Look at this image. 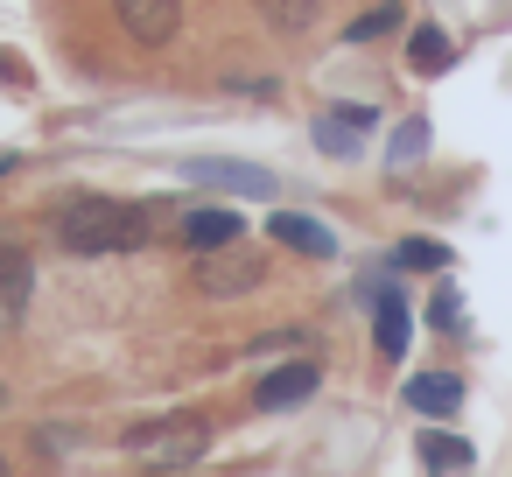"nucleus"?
<instances>
[{"mask_svg":"<svg viewBox=\"0 0 512 477\" xmlns=\"http://www.w3.org/2000/svg\"><path fill=\"white\" fill-rule=\"evenodd\" d=\"M162 211L176 204H113V197H78L57 211V246L78 260H106V253H141L162 232Z\"/></svg>","mask_w":512,"mask_h":477,"instance_id":"f257e3e1","label":"nucleus"},{"mask_svg":"<svg viewBox=\"0 0 512 477\" xmlns=\"http://www.w3.org/2000/svg\"><path fill=\"white\" fill-rule=\"evenodd\" d=\"M127 449L148 456V463H162V470H176V463H197V456L211 449V428H204L197 414H169V421H141V428L127 435Z\"/></svg>","mask_w":512,"mask_h":477,"instance_id":"f03ea898","label":"nucleus"},{"mask_svg":"<svg viewBox=\"0 0 512 477\" xmlns=\"http://www.w3.org/2000/svg\"><path fill=\"white\" fill-rule=\"evenodd\" d=\"M190 281H197V295H218V302H225V295H253V288L267 281V260H260V253H239V246H225V253H204Z\"/></svg>","mask_w":512,"mask_h":477,"instance_id":"7ed1b4c3","label":"nucleus"},{"mask_svg":"<svg viewBox=\"0 0 512 477\" xmlns=\"http://www.w3.org/2000/svg\"><path fill=\"white\" fill-rule=\"evenodd\" d=\"M113 15L141 50H169L183 29V0H113Z\"/></svg>","mask_w":512,"mask_h":477,"instance_id":"20e7f679","label":"nucleus"},{"mask_svg":"<svg viewBox=\"0 0 512 477\" xmlns=\"http://www.w3.org/2000/svg\"><path fill=\"white\" fill-rule=\"evenodd\" d=\"M183 176H190V183H211V190H225V197H274V176H267V169H253V162L190 155V162H183Z\"/></svg>","mask_w":512,"mask_h":477,"instance_id":"39448f33","label":"nucleus"},{"mask_svg":"<svg viewBox=\"0 0 512 477\" xmlns=\"http://www.w3.org/2000/svg\"><path fill=\"white\" fill-rule=\"evenodd\" d=\"M176 239L197 246V253H225V246H239V211H225V204H190V211L176 218Z\"/></svg>","mask_w":512,"mask_h":477,"instance_id":"423d86ee","label":"nucleus"},{"mask_svg":"<svg viewBox=\"0 0 512 477\" xmlns=\"http://www.w3.org/2000/svg\"><path fill=\"white\" fill-rule=\"evenodd\" d=\"M316 379H323V365L316 358H288V365H274L260 386H253V400L274 414V407H302L309 393H316Z\"/></svg>","mask_w":512,"mask_h":477,"instance_id":"0eeeda50","label":"nucleus"},{"mask_svg":"<svg viewBox=\"0 0 512 477\" xmlns=\"http://www.w3.org/2000/svg\"><path fill=\"white\" fill-rule=\"evenodd\" d=\"M29 295H36V260H29L22 246L0 239V330H15V323H22Z\"/></svg>","mask_w":512,"mask_h":477,"instance_id":"6e6552de","label":"nucleus"},{"mask_svg":"<svg viewBox=\"0 0 512 477\" xmlns=\"http://www.w3.org/2000/svg\"><path fill=\"white\" fill-rule=\"evenodd\" d=\"M267 239L288 246V253H309V260H330V253H337L330 225H316V218H302V211H267Z\"/></svg>","mask_w":512,"mask_h":477,"instance_id":"1a4fd4ad","label":"nucleus"},{"mask_svg":"<svg viewBox=\"0 0 512 477\" xmlns=\"http://www.w3.org/2000/svg\"><path fill=\"white\" fill-rule=\"evenodd\" d=\"M407 407L414 414H456L463 407V379L456 372H421V379H407Z\"/></svg>","mask_w":512,"mask_h":477,"instance_id":"9d476101","label":"nucleus"},{"mask_svg":"<svg viewBox=\"0 0 512 477\" xmlns=\"http://www.w3.org/2000/svg\"><path fill=\"white\" fill-rule=\"evenodd\" d=\"M449 57H456V43H449L442 29H414V36H407V64H414L421 78H435V71H449Z\"/></svg>","mask_w":512,"mask_h":477,"instance_id":"9b49d317","label":"nucleus"},{"mask_svg":"<svg viewBox=\"0 0 512 477\" xmlns=\"http://www.w3.org/2000/svg\"><path fill=\"white\" fill-rule=\"evenodd\" d=\"M372 337H379L386 358H407V302H400V295L379 302V330H372Z\"/></svg>","mask_w":512,"mask_h":477,"instance_id":"f8f14e48","label":"nucleus"},{"mask_svg":"<svg viewBox=\"0 0 512 477\" xmlns=\"http://www.w3.org/2000/svg\"><path fill=\"white\" fill-rule=\"evenodd\" d=\"M393 267L435 274V267H449V246H435V239H400V246H393Z\"/></svg>","mask_w":512,"mask_h":477,"instance_id":"ddd939ff","label":"nucleus"},{"mask_svg":"<svg viewBox=\"0 0 512 477\" xmlns=\"http://www.w3.org/2000/svg\"><path fill=\"white\" fill-rule=\"evenodd\" d=\"M260 15H267L274 29H288V36H295V29H309V22L323 15V0H260Z\"/></svg>","mask_w":512,"mask_h":477,"instance_id":"4468645a","label":"nucleus"},{"mask_svg":"<svg viewBox=\"0 0 512 477\" xmlns=\"http://www.w3.org/2000/svg\"><path fill=\"white\" fill-rule=\"evenodd\" d=\"M400 8H393V0H386V8H372V15H358L351 29H344V43H379V36H400Z\"/></svg>","mask_w":512,"mask_h":477,"instance_id":"2eb2a0df","label":"nucleus"},{"mask_svg":"<svg viewBox=\"0 0 512 477\" xmlns=\"http://www.w3.org/2000/svg\"><path fill=\"white\" fill-rule=\"evenodd\" d=\"M421 456H428V470H463V463H470V442H456V435L428 428V435H421Z\"/></svg>","mask_w":512,"mask_h":477,"instance_id":"dca6fc26","label":"nucleus"},{"mask_svg":"<svg viewBox=\"0 0 512 477\" xmlns=\"http://www.w3.org/2000/svg\"><path fill=\"white\" fill-rule=\"evenodd\" d=\"M316 148L323 155H358V127L337 113V120H316Z\"/></svg>","mask_w":512,"mask_h":477,"instance_id":"f3484780","label":"nucleus"},{"mask_svg":"<svg viewBox=\"0 0 512 477\" xmlns=\"http://www.w3.org/2000/svg\"><path fill=\"white\" fill-rule=\"evenodd\" d=\"M421 148H428V120H407V127L386 141V162H421Z\"/></svg>","mask_w":512,"mask_h":477,"instance_id":"a211bd4d","label":"nucleus"},{"mask_svg":"<svg viewBox=\"0 0 512 477\" xmlns=\"http://www.w3.org/2000/svg\"><path fill=\"white\" fill-rule=\"evenodd\" d=\"M428 316H435V330H463V323H456V295H449V288L435 295V309H428Z\"/></svg>","mask_w":512,"mask_h":477,"instance_id":"6ab92c4d","label":"nucleus"},{"mask_svg":"<svg viewBox=\"0 0 512 477\" xmlns=\"http://www.w3.org/2000/svg\"><path fill=\"white\" fill-rule=\"evenodd\" d=\"M295 344H302V337H295V330H281V337H260V344H253V351H260V358H267V351H295Z\"/></svg>","mask_w":512,"mask_h":477,"instance_id":"aec40b11","label":"nucleus"},{"mask_svg":"<svg viewBox=\"0 0 512 477\" xmlns=\"http://www.w3.org/2000/svg\"><path fill=\"white\" fill-rule=\"evenodd\" d=\"M8 169H15V155H0V176H8Z\"/></svg>","mask_w":512,"mask_h":477,"instance_id":"412c9836","label":"nucleus"},{"mask_svg":"<svg viewBox=\"0 0 512 477\" xmlns=\"http://www.w3.org/2000/svg\"><path fill=\"white\" fill-rule=\"evenodd\" d=\"M0 407H8V386H0Z\"/></svg>","mask_w":512,"mask_h":477,"instance_id":"4be33fe9","label":"nucleus"},{"mask_svg":"<svg viewBox=\"0 0 512 477\" xmlns=\"http://www.w3.org/2000/svg\"><path fill=\"white\" fill-rule=\"evenodd\" d=\"M0 477H8V456H0Z\"/></svg>","mask_w":512,"mask_h":477,"instance_id":"5701e85b","label":"nucleus"}]
</instances>
